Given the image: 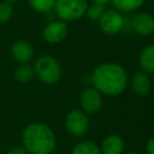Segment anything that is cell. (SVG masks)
Listing matches in <instances>:
<instances>
[{
  "mask_svg": "<svg viewBox=\"0 0 154 154\" xmlns=\"http://www.w3.org/2000/svg\"><path fill=\"white\" fill-rule=\"evenodd\" d=\"M91 83L100 93L114 96L125 89L128 76L120 65L114 63H105L94 70L91 75Z\"/></svg>",
  "mask_w": 154,
  "mask_h": 154,
  "instance_id": "6da1fadb",
  "label": "cell"
},
{
  "mask_svg": "<svg viewBox=\"0 0 154 154\" xmlns=\"http://www.w3.org/2000/svg\"><path fill=\"white\" fill-rule=\"evenodd\" d=\"M22 142L28 154H51L55 148V135L46 124L31 123L24 129Z\"/></svg>",
  "mask_w": 154,
  "mask_h": 154,
  "instance_id": "7a4b0ae2",
  "label": "cell"
},
{
  "mask_svg": "<svg viewBox=\"0 0 154 154\" xmlns=\"http://www.w3.org/2000/svg\"><path fill=\"white\" fill-rule=\"evenodd\" d=\"M32 67L38 79L47 84H54L61 77V66L52 55H41L36 59Z\"/></svg>",
  "mask_w": 154,
  "mask_h": 154,
  "instance_id": "3957f363",
  "label": "cell"
},
{
  "mask_svg": "<svg viewBox=\"0 0 154 154\" xmlns=\"http://www.w3.org/2000/svg\"><path fill=\"white\" fill-rule=\"evenodd\" d=\"M53 8L63 22H72L85 14L88 2L87 0H55Z\"/></svg>",
  "mask_w": 154,
  "mask_h": 154,
  "instance_id": "277c9868",
  "label": "cell"
},
{
  "mask_svg": "<svg viewBox=\"0 0 154 154\" xmlns=\"http://www.w3.org/2000/svg\"><path fill=\"white\" fill-rule=\"evenodd\" d=\"M65 128L67 132L73 137L83 136L89 128V119L85 112L79 109L71 111L65 119Z\"/></svg>",
  "mask_w": 154,
  "mask_h": 154,
  "instance_id": "5b68a950",
  "label": "cell"
},
{
  "mask_svg": "<svg viewBox=\"0 0 154 154\" xmlns=\"http://www.w3.org/2000/svg\"><path fill=\"white\" fill-rule=\"evenodd\" d=\"M100 30L106 35H116L124 26V17L117 10L105 11L99 19Z\"/></svg>",
  "mask_w": 154,
  "mask_h": 154,
  "instance_id": "8992f818",
  "label": "cell"
},
{
  "mask_svg": "<svg viewBox=\"0 0 154 154\" xmlns=\"http://www.w3.org/2000/svg\"><path fill=\"white\" fill-rule=\"evenodd\" d=\"M81 106L87 113H96L102 107L101 93L95 88H85L79 97Z\"/></svg>",
  "mask_w": 154,
  "mask_h": 154,
  "instance_id": "52a82bcc",
  "label": "cell"
},
{
  "mask_svg": "<svg viewBox=\"0 0 154 154\" xmlns=\"http://www.w3.org/2000/svg\"><path fill=\"white\" fill-rule=\"evenodd\" d=\"M131 28L140 36H149L154 32V17L148 12H138L131 19Z\"/></svg>",
  "mask_w": 154,
  "mask_h": 154,
  "instance_id": "ba28073f",
  "label": "cell"
},
{
  "mask_svg": "<svg viewBox=\"0 0 154 154\" xmlns=\"http://www.w3.org/2000/svg\"><path fill=\"white\" fill-rule=\"evenodd\" d=\"M67 34V25L63 20H53L43 29V38L48 43L61 42Z\"/></svg>",
  "mask_w": 154,
  "mask_h": 154,
  "instance_id": "9c48e42d",
  "label": "cell"
},
{
  "mask_svg": "<svg viewBox=\"0 0 154 154\" xmlns=\"http://www.w3.org/2000/svg\"><path fill=\"white\" fill-rule=\"evenodd\" d=\"M11 55L19 64H28L34 57V48L30 42L18 40L11 46Z\"/></svg>",
  "mask_w": 154,
  "mask_h": 154,
  "instance_id": "30bf717a",
  "label": "cell"
},
{
  "mask_svg": "<svg viewBox=\"0 0 154 154\" xmlns=\"http://www.w3.org/2000/svg\"><path fill=\"white\" fill-rule=\"evenodd\" d=\"M124 150V141L118 135H108L101 144V154H122Z\"/></svg>",
  "mask_w": 154,
  "mask_h": 154,
  "instance_id": "8fae6325",
  "label": "cell"
},
{
  "mask_svg": "<svg viewBox=\"0 0 154 154\" xmlns=\"http://www.w3.org/2000/svg\"><path fill=\"white\" fill-rule=\"evenodd\" d=\"M150 85L152 83L149 77L143 72H136L131 77V89L135 94L140 96L148 94V91L150 90Z\"/></svg>",
  "mask_w": 154,
  "mask_h": 154,
  "instance_id": "7c38bea8",
  "label": "cell"
},
{
  "mask_svg": "<svg viewBox=\"0 0 154 154\" xmlns=\"http://www.w3.org/2000/svg\"><path fill=\"white\" fill-rule=\"evenodd\" d=\"M140 65L146 72L154 73V45L147 46L140 54Z\"/></svg>",
  "mask_w": 154,
  "mask_h": 154,
  "instance_id": "4fadbf2b",
  "label": "cell"
},
{
  "mask_svg": "<svg viewBox=\"0 0 154 154\" xmlns=\"http://www.w3.org/2000/svg\"><path fill=\"white\" fill-rule=\"evenodd\" d=\"M34 75H35L34 67L29 64H19L13 71L14 78L18 82H22V83H26V82L31 81Z\"/></svg>",
  "mask_w": 154,
  "mask_h": 154,
  "instance_id": "5bb4252c",
  "label": "cell"
},
{
  "mask_svg": "<svg viewBox=\"0 0 154 154\" xmlns=\"http://www.w3.org/2000/svg\"><path fill=\"white\" fill-rule=\"evenodd\" d=\"M113 6L119 12H132L138 10L146 0H111Z\"/></svg>",
  "mask_w": 154,
  "mask_h": 154,
  "instance_id": "9a60e30c",
  "label": "cell"
},
{
  "mask_svg": "<svg viewBox=\"0 0 154 154\" xmlns=\"http://www.w3.org/2000/svg\"><path fill=\"white\" fill-rule=\"evenodd\" d=\"M72 154H101V152L95 143L85 141L76 144L72 149Z\"/></svg>",
  "mask_w": 154,
  "mask_h": 154,
  "instance_id": "2e32d148",
  "label": "cell"
},
{
  "mask_svg": "<svg viewBox=\"0 0 154 154\" xmlns=\"http://www.w3.org/2000/svg\"><path fill=\"white\" fill-rule=\"evenodd\" d=\"M30 7L35 10L36 12L47 13L51 10H53L55 0H28Z\"/></svg>",
  "mask_w": 154,
  "mask_h": 154,
  "instance_id": "e0dca14e",
  "label": "cell"
},
{
  "mask_svg": "<svg viewBox=\"0 0 154 154\" xmlns=\"http://www.w3.org/2000/svg\"><path fill=\"white\" fill-rule=\"evenodd\" d=\"M105 12V7L102 5H99V4H91V5H88V8H87V16L90 20H99L100 17Z\"/></svg>",
  "mask_w": 154,
  "mask_h": 154,
  "instance_id": "ac0fdd59",
  "label": "cell"
},
{
  "mask_svg": "<svg viewBox=\"0 0 154 154\" xmlns=\"http://www.w3.org/2000/svg\"><path fill=\"white\" fill-rule=\"evenodd\" d=\"M13 14V7L6 1L0 2V23H7Z\"/></svg>",
  "mask_w": 154,
  "mask_h": 154,
  "instance_id": "d6986e66",
  "label": "cell"
},
{
  "mask_svg": "<svg viewBox=\"0 0 154 154\" xmlns=\"http://www.w3.org/2000/svg\"><path fill=\"white\" fill-rule=\"evenodd\" d=\"M6 154H28V153H26V150H25L23 147H20V146H14V147L10 148Z\"/></svg>",
  "mask_w": 154,
  "mask_h": 154,
  "instance_id": "ffe728a7",
  "label": "cell"
},
{
  "mask_svg": "<svg viewBox=\"0 0 154 154\" xmlns=\"http://www.w3.org/2000/svg\"><path fill=\"white\" fill-rule=\"evenodd\" d=\"M146 150H147V154H154V137H152V138L147 142Z\"/></svg>",
  "mask_w": 154,
  "mask_h": 154,
  "instance_id": "44dd1931",
  "label": "cell"
},
{
  "mask_svg": "<svg viewBox=\"0 0 154 154\" xmlns=\"http://www.w3.org/2000/svg\"><path fill=\"white\" fill-rule=\"evenodd\" d=\"M93 1V4H99V5H106L107 2H109L111 0H91Z\"/></svg>",
  "mask_w": 154,
  "mask_h": 154,
  "instance_id": "7402d4cb",
  "label": "cell"
},
{
  "mask_svg": "<svg viewBox=\"0 0 154 154\" xmlns=\"http://www.w3.org/2000/svg\"><path fill=\"white\" fill-rule=\"evenodd\" d=\"M2 1H6V2H8V4H13V2H17V1H19V0H2Z\"/></svg>",
  "mask_w": 154,
  "mask_h": 154,
  "instance_id": "603a6c76",
  "label": "cell"
},
{
  "mask_svg": "<svg viewBox=\"0 0 154 154\" xmlns=\"http://www.w3.org/2000/svg\"><path fill=\"white\" fill-rule=\"evenodd\" d=\"M128 154H142V153H140V152H129Z\"/></svg>",
  "mask_w": 154,
  "mask_h": 154,
  "instance_id": "cb8c5ba5",
  "label": "cell"
}]
</instances>
